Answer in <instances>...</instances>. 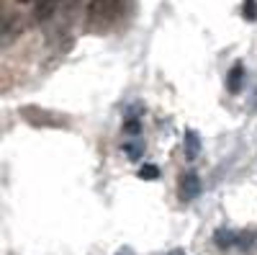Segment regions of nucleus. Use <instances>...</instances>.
Masks as SVG:
<instances>
[{"label":"nucleus","instance_id":"1","mask_svg":"<svg viewBox=\"0 0 257 255\" xmlns=\"http://www.w3.org/2000/svg\"><path fill=\"white\" fill-rule=\"evenodd\" d=\"M18 114L29 126H34V129H70V116L52 111V109H44V106H36V103L21 106Z\"/></svg>","mask_w":257,"mask_h":255},{"label":"nucleus","instance_id":"2","mask_svg":"<svg viewBox=\"0 0 257 255\" xmlns=\"http://www.w3.org/2000/svg\"><path fill=\"white\" fill-rule=\"evenodd\" d=\"M123 8H126V0H90V6H88V21H90L95 29L111 26L113 21L121 18Z\"/></svg>","mask_w":257,"mask_h":255},{"label":"nucleus","instance_id":"3","mask_svg":"<svg viewBox=\"0 0 257 255\" xmlns=\"http://www.w3.org/2000/svg\"><path fill=\"white\" fill-rule=\"evenodd\" d=\"M201 178L193 173V170H188V173L180 176V183H178V196L180 201H193V199H198L201 196Z\"/></svg>","mask_w":257,"mask_h":255},{"label":"nucleus","instance_id":"4","mask_svg":"<svg viewBox=\"0 0 257 255\" xmlns=\"http://www.w3.org/2000/svg\"><path fill=\"white\" fill-rule=\"evenodd\" d=\"M57 8H59V0H39V3L34 6V21L47 24V21L57 13Z\"/></svg>","mask_w":257,"mask_h":255},{"label":"nucleus","instance_id":"5","mask_svg":"<svg viewBox=\"0 0 257 255\" xmlns=\"http://www.w3.org/2000/svg\"><path fill=\"white\" fill-rule=\"evenodd\" d=\"M183 150H185V157L188 160H196L201 155V137L196 129H185V137H183Z\"/></svg>","mask_w":257,"mask_h":255},{"label":"nucleus","instance_id":"6","mask_svg":"<svg viewBox=\"0 0 257 255\" xmlns=\"http://www.w3.org/2000/svg\"><path fill=\"white\" fill-rule=\"evenodd\" d=\"M237 237H239V232H234V229H216L213 232V242H216L219 250H229V247H237Z\"/></svg>","mask_w":257,"mask_h":255},{"label":"nucleus","instance_id":"7","mask_svg":"<svg viewBox=\"0 0 257 255\" xmlns=\"http://www.w3.org/2000/svg\"><path fill=\"white\" fill-rule=\"evenodd\" d=\"M242 82H244V67L242 65H234L226 75V85H229V93H239L242 88Z\"/></svg>","mask_w":257,"mask_h":255},{"label":"nucleus","instance_id":"8","mask_svg":"<svg viewBox=\"0 0 257 255\" xmlns=\"http://www.w3.org/2000/svg\"><path fill=\"white\" fill-rule=\"evenodd\" d=\"M254 240H257V232L254 229H244V232H239V237H237V247L247 250V247L254 245Z\"/></svg>","mask_w":257,"mask_h":255},{"label":"nucleus","instance_id":"9","mask_svg":"<svg viewBox=\"0 0 257 255\" xmlns=\"http://www.w3.org/2000/svg\"><path fill=\"white\" fill-rule=\"evenodd\" d=\"M137 176H139L142 181H157V178H160V167H157V165H142V167L137 170Z\"/></svg>","mask_w":257,"mask_h":255},{"label":"nucleus","instance_id":"10","mask_svg":"<svg viewBox=\"0 0 257 255\" xmlns=\"http://www.w3.org/2000/svg\"><path fill=\"white\" fill-rule=\"evenodd\" d=\"M242 16H244L247 21H257V0H244Z\"/></svg>","mask_w":257,"mask_h":255},{"label":"nucleus","instance_id":"11","mask_svg":"<svg viewBox=\"0 0 257 255\" xmlns=\"http://www.w3.org/2000/svg\"><path fill=\"white\" fill-rule=\"evenodd\" d=\"M123 132H126V134H139V119H134V116L126 119V121H123Z\"/></svg>","mask_w":257,"mask_h":255},{"label":"nucleus","instance_id":"12","mask_svg":"<svg viewBox=\"0 0 257 255\" xmlns=\"http://www.w3.org/2000/svg\"><path fill=\"white\" fill-rule=\"evenodd\" d=\"M123 150H126V155L132 157V160H139V155H142V147L139 144H126Z\"/></svg>","mask_w":257,"mask_h":255},{"label":"nucleus","instance_id":"13","mask_svg":"<svg viewBox=\"0 0 257 255\" xmlns=\"http://www.w3.org/2000/svg\"><path fill=\"white\" fill-rule=\"evenodd\" d=\"M116 255H134V250H132V247H121Z\"/></svg>","mask_w":257,"mask_h":255},{"label":"nucleus","instance_id":"14","mask_svg":"<svg viewBox=\"0 0 257 255\" xmlns=\"http://www.w3.org/2000/svg\"><path fill=\"white\" fill-rule=\"evenodd\" d=\"M167 255H185V250H183V247H175V250H170Z\"/></svg>","mask_w":257,"mask_h":255},{"label":"nucleus","instance_id":"15","mask_svg":"<svg viewBox=\"0 0 257 255\" xmlns=\"http://www.w3.org/2000/svg\"><path fill=\"white\" fill-rule=\"evenodd\" d=\"M67 3H80V0H67Z\"/></svg>","mask_w":257,"mask_h":255},{"label":"nucleus","instance_id":"16","mask_svg":"<svg viewBox=\"0 0 257 255\" xmlns=\"http://www.w3.org/2000/svg\"><path fill=\"white\" fill-rule=\"evenodd\" d=\"M18 3H29V0H18Z\"/></svg>","mask_w":257,"mask_h":255}]
</instances>
